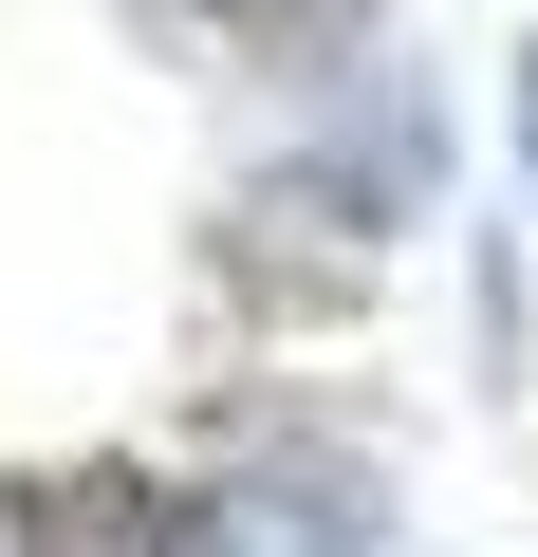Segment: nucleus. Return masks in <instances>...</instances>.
<instances>
[{
	"label": "nucleus",
	"instance_id": "obj_1",
	"mask_svg": "<svg viewBox=\"0 0 538 557\" xmlns=\"http://www.w3.org/2000/svg\"><path fill=\"white\" fill-rule=\"evenodd\" d=\"M0 557H223V539H204V502H167L149 465H57V483H20Z\"/></svg>",
	"mask_w": 538,
	"mask_h": 557
},
{
	"label": "nucleus",
	"instance_id": "obj_2",
	"mask_svg": "<svg viewBox=\"0 0 538 557\" xmlns=\"http://www.w3.org/2000/svg\"><path fill=\"white\" fill-rule=\"evenodd\" d=\"M149 20H186V38H223V57L279 75V57H316V38H353L372 0H149Z\"/></svg>",
	"mask_w": 538,
	"mask_h": 557
},
{
	"label": "nucleus",
	"instance_id": "obj_3",
	"mask_svg": "<svg viewBox=\"0 0 538 557\" xmlns=\"http://www.w3.org/2000/svg\"><path fill=\"white\" fill-rule=\"evenodd\" d=\"M520 149H538V57H520Z\"/></svg>",
	"mask_w": 538,
	"mask_h": 557
}]
</instances>
